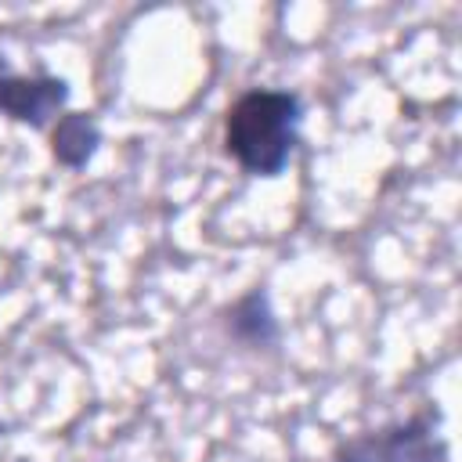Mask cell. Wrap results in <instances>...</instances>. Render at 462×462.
Masks as SVG:
<instances>
[{"label":"cell","mask_w":462,"mask_h":462,"mask_svg":"<svg viewBox=\"0 0 462 462\" xmlns=\"http://www.w3.org/2000/svg\"><path fill=\"white\" fill-rule=\"evenodd\" d=\"M307 101L292 87L256 83L238 90L220 116V155L253 180H278L296 152Z\"/></svg>","instance_id":"6da1fadb"},{"label":"cell","mask_w":462,"mask_h":462,"mask_svg":"<svg viewBox=\"0 0 462 462\" xmlns=\"http://www.w3.org/2000/svg\"><path fill=\"white\" fill-rule=\"evenodd\" d=\"M448 440L433 408H415L401 419L357 430L332 444L325 462H448Z\"/></svg>","instance_id":"7a4b0ae2"},{"label":"cell","mask_w":462,"mask_h":462,"mask_svg":"<svg viewBox=\"0 0 462 462\" xmlns=\"http://www.w3.org/2000/svg\"><path fill=\"white\" fill-rule=\"evenodd\" d=\"M72 83L58 72L36 69L18 72L7 54H0V116L25 130L47 134L61 112H69Z\"/></svg>","instance_id":"3957f363"},{"label":"cell","mask_w":462,"mask_h":462,"mask_svg":"<svg viewBox=\"0 0 462 462\" xmlns=\"http://www.w3.org/2000/svg\"><path fill=\"white\" fill-rule=\"evenodd\" d=\"M217 325L224 339L245 354H278L285 339V328L278 321L267 285H249L245 292L217 307Z\"/></svg>","instance_id":"277c9868"},{"label":"cell","mask_w":462,"mask_h":462,"mask_svg":"<svg viewBox=\"0 0 462 462\" xmlns=\"http://www.w3.org/2000/svg\"><path fill=\"white\" fill-rule=\"evenodd\" d=\"M101 144H105V130H101L97 116L87 112V108H69V112H61V116L54 119V126L47 130V152H51V159H54L61 170H69V173L87 170V166L97 159Z\"/></svg>","instance_id":"5b68a950"}]
</instances>
